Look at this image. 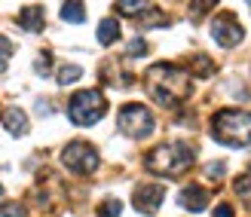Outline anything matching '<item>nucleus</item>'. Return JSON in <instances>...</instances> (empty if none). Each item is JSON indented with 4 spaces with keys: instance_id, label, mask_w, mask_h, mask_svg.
I'll use <instances>...</instances> for the list:
<instances>
[{
    "instance_id": "obj_1",
    "label": "nucleus",
    "mask_w": 251,
    "mask_h": 217,
    "mask_svg": "<svg viewBox=\"0 0 251 217\" xmlns=\"http://www.w3.org/2000/svg\"><path fill=\"white\" fill-rule=\"evenodd\" d=\"M147 92L159 107H175L190 95V76L175 65H153L147 71Z\"/></svg>"
},
{
    "instance_id": "obj_2",
    "label": "nucleus",
    "mask_w": 251,
    "mask_h": 217,
    "mask_svg": "<svg viewBox=\"0 0 251 217\" xmlns=\"http://www.w3.org/2000/svg\"><path fill=\"white\" fill-rule=\"evenodd\" d=\"M193 165V147L184 144V141H172V144H159L156 150L147 153L144 159V169L150 174H159V177H178Z\"/></svg>"
},
{
    "instance_id": "obj_3",
    "label": "nucleus",
    "mask_w": 251,
    "mask_h": 217,
    "mask_svg": "<svg viewBox=\"0 0 251 217\" xmlns=\"http://www.w3.org/2000/svg\"><path fill=\"white\" fill-rule=\"evenodd\" d=\"M211 138L224 147H248L251 144V113L248 110H218L211 120Z\"/></svg>"
},
{
    "instance_id": "obj_4",
    "label": "nucleus",
    "mask_w": 251,
    "mask_h": 217,
    "mask_svg": "<svg viewBox=\"0 0 251 217\" xmlns=\"http://www.w3.org/2000/svg\"><path fill=\"white\" fill-rule=\"evenodd\" d=\"M104 95L98 92V89H83V92H77L71 98V104H68V117L74 125H95L98 120L104 117Z\"/></svg>"
},
{
    "instance_id": "obj_5",
    "label": "nucleus",
    "mask_w": 251,
    "mask_h": 217,
    "mask_svg": "<svg viewBox=\"0 0 251 217\" xmlns=\"http://www.w3.org/2000/svg\"><path fill=\"white\" fill-rule=\"evenodd\" d=\"M117 125H120V132L129 135V138H147L153 132V113H150L144 104H123L120 117H117Z\"/></svg>"
},
{
    "instance_id": "obj_6",
    "label": "nucleus",
    "mask_w": 251,
    "mask_h": 217,
    "mask_svg": "<svg viewBox=\"0 0 251 217\" xmlns=\"http://www.w3.org/2000/svg\"><path fill=\"white\" fill-rule=\"evenodd\" d=\"M61 162H65L74 174H92L98 169V150L86 141H71L61 150Z\"/></svg>"
},
{
    "instance_id": "obj_7",
    "label": "nucleus",
    "mask_w": 251,
    "mask_h": 217,
    "mask_svg": "<svg viewBox=\"0 0 251 217\" xmlns=\"http://www.w3.org/2000/svg\"><path fill=\"white\" fill-rule=\"evenodd\" d=\"M211 37H215V43H218V46L233 49V46H239V43H242L245 31H242V24L236 22L230 12H221V16L211 22Z\"/></svg>"
},
{
    "instance_id": "obj_8",
    "label": "nucleus",
    "mask_w": 251,
    "mask_h": 217,
    "mask_svg": "<svg viewBox=\"0 0 251 217\" xmlns=\"http://www.w3.org/2000/svg\"><path fill=\"white\" fill-rule=\"evenodd\" d=\"M162 199H166V187L162 184H138L132 193V202L141 214H156Z\"/></svg>"
},
{
    "instance_id": "obj_9",
    "label": "nucleus",
    "mask_w": 251,
    "mask_h": 217,
    "mask_svg": "<svg viewBox=\"0 0 251 217\" xmlns=\"http://www.w3.org/2000/svg\"><path fill=\"white\" fill-rule=\"evenodd\" d=\"M178 205L187 208V211H193V214H199V211L208 205V190H205V187H199V184L184 187L181 193H178Z\"/></svg>"
},
{
    "instance_id": "obj_10",
    "label": "nucleus",
    "mask_w": 251,
    "mask_h": 217,
    "mask_svg": "<svg viewBox=\"0 0 251 217\" xmlns=\"http://www.w3.org/2000/svg\"><path fill=\"white\" fill-rule=\"evenodd\" d=\"M0 120H3L6 132L16 135V138H22L25 132H28V117H25L22 107H3V110H0Z\"/></svg>"
},
{
    "instance_id": "obj_11",
    "label": "nucleus",
    "mask_w": 251,
    "mask_h": 217,
    "mask_svg": "<svg viewBox=\"0 0 251 217\" xmlns=\"http://www.w3.org/2000/svg\"><path fill=\"white\" fill-rule=\"evenodd\" d=\"M114 9L120 12V16H129V19H138V22H141V19H147L156 6L150 3V0H117Z\"/></svg>"
},
{
    "instance_id": "obj_12",
    "label": "nucleus",
    "mask_w": 251,
    "mask_h": 217,
    "mask_svg": "<svg viewBox=\"0 0 251 217\" xmlns=\"http://www.w3.org/2000/svg\"><path fill=\"white\" fill-rule=\"evenodd\" d=\"M19 24H22L25 31H31V34L43 31V9L40 6H25L19 12Z\"/></svg>"
},
{
    "instance_id": "obj_13",
    "label": "nucleus",
    "mask_w": 251,
    "mask_h": 217,
    "mask_svg": "<svg viewBox=\"0 0 251 217\" xmlns=\"http://www.w3.org/2000/svg\"><path fill=\"white\" fill-rule=\"evenodd\" d=\"M61 19L71 22V24H83V22H86V6H83V0H65V3H61Z\"/></svg>"
},
{
    "instance_id": "obj_14",
    "label": "nucleus",
    "mask_w": 251,
    "mask_h": 217,
    "mask_svg": "<svg viewBox=\"0 0 251 217\" xmlns=\"http://www.w3.org/2000/svg\"><path fill=\"white\" fill-rule=\"evenodd\" d=\"M120 40V22L117 19H104L101 24H98V43L101 46H110Z\"/></svg>"
},
{
    "instance_id": "obj_15",
    "label": "nucleus",
    "mask_w": 251,
    "mask_h": 217,
    "mask_svg": "<svg viewBox=\"0 0 251 217\" xmlns=\"http://www.w3.org/2000/svg\"><path fill=\"white\" fill-rule=\"evenodd\" d=\"M80 76H83V68H77V65H65V68H58V83H61V86L77 83Z\"/></svg>"
},
{
    "instance_id": "obj_16",
    "label": "nucleus",
    "mask_w": 251,
    "mask_h": 217,
    "mask_svg": "<svg viewBox=\"0 0 251 217\" xmlns=\"http://www.w3.org/2000/svg\"><path fill=\"white\" fill-rule=\"evenodd\" d=\"M233 190H236V196H242V199H248V202H251V174H242V177H236Z\"/></svg>"
},
{
    "instance_id": "obj_17",
    "label": "nucleus",
    "mask_w": 251,
    "mask_h": 217,
    "mask_svg": "<svg viewBox=\"0 0 251 217\" xmlns=\"http://www.w3.org/2000/svg\"><path fill=\"white\" fill-rule=\"evenodd\" d=\"M211 6H218V0H193V3H190V16L193 19H202Z\"/></svg>"
},
{
    "instance_id": "obj_18",
    "label": "nucleus",
    "mask_w": 251,
    "mask_h": 217,
    "mask_svg": "<svg viewBox=\"0 0 251 217\" xmlns=\"http://www.w3.org/2000/svg\"><path fill=\"white\" fill-rule=\"evenodd\" d=\"M120 211H123V205L117 199H107V202H101V208H98V217H120Z\"/></svg>"
},
{
    "instance_id": "obj_19",
    "label": "nucleus",
    "mask_w": 251,
    "mask_h": 217,
    "mask_svg": "<svg viewBox=\"0 0 251 217\" xmlns=\"http://www.w3.org/2000/svg\"><path fill=\"white\" fill-rule=\"evenodd\" d=\"M0 217H28V214H25V208L19 202H3L0 205Z\"/></svg>"
},
{
    "instance_id": "obj_20",
    "label": "nucleus",
    "mask_w": 251,
    "mask_h": 217,
    "mask_svg": "<svg viewBox=\"0 0 251 217\" xmlns=\"http://www.w3.org/2000/svg\"><path fill=\"white\" fill-rule=\"evenodd\" d=\"M9 55H12V43L6 40V37H0V73L6 71V65H9Z\"/></svg>"
},
{
    "instance_id": "obj_21",
    "label": "nucleus",
    "mask_w": 251,
    "mask_h": 217,
    "mask_svg": "<svg viewBox=\"0 0 251 217\" xmlns=\"http://www.w3.org/2000/svg\"><path fill=\"white\" fill-rule=\"evenodd\" d=\"M49 68H52V61H49V52H43L40 58H37V65H34V71L40 73V76H46V73H49Z\"/></svg>"
},
{
    "instance_id": "obj_22",
    "label": "nucleus",
    "mask_w": 251,
    "mask_h": 217,
    "mask_svg": "<svg viewBox=\"0 0 251 217\" xmlns=\"http://www.w3.org/2000/svg\"><path fill=\"white\" fill-rule=\"evenodd\" d=\"M147 52V43L141 40V37H138V40H132L129 43V58H135V55H144Z\"/></svg>"
},
{
    "instance_id": "obj_23",
    "label": "nucleus",
    "mask_w": 251,
    "mask_h": 217,
    "mask_svg": "<svg viewBox=\"0 0 251 217\" xmlns=\"http://www.w3.org/2000/svg\"><path fill=\"white\" fill-rule=\"evenodd\" d=\"M211 71H215V68H211V61H205V55H196V73L199 76H208Z\"/></svg>"
},
{
    "instance_id": "obj_24",
    "label": "nucleus",
    "mask_w": 251,
    "mask_h": 217,
    "mask_svg": "<svg viewBox=\"0 0 251 217\" xmlns=\"http://www.w3.org/2000/svg\"><path fill=\"white\" fill-rule=\"evenodd\" d=\"M224 171H227V165H224V162H211L208 169H205V174L211 177V181H215V177H224Z\"/></svg>"
},
{
    "instance_id": "obj_25",
    "label": "nucleus",
    "mask_w": 251,
    "mask_h": 217,
    "mask_svg": "<svg viewBox=\"0 0 251 217\" xmlns=\"http://www.w3.org/2000/svg\"><path fill=\"white\" fill-rule=\"evenodd\" d=\"M215 217H233V205H218L215 208Z\"/></svg>"
},
{
    "instance_id": "obj_26",
    "label": "nucleus",
    "mask_w": 251,
    "mask_h": 217,
    "mask_svg": "<svg viewBox=\"0 0 251 217\" xmlns=\"http://www.w3.org/2000/svg\"><path fill=\"white\" fill-rule=\"evenodd\" d=\"M248 6H251V0H248Z\"/></svg>"
}]
</instances>
